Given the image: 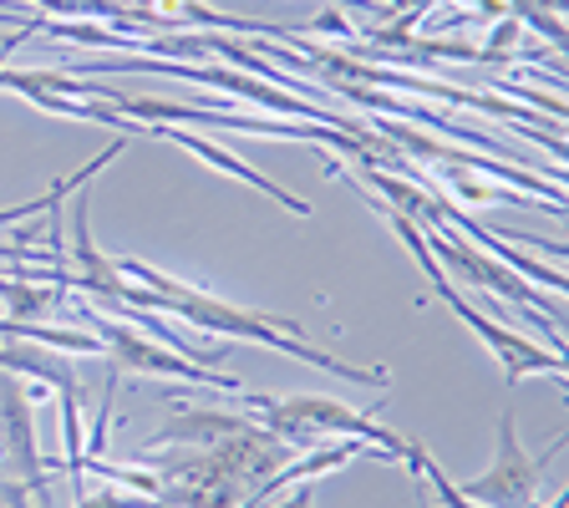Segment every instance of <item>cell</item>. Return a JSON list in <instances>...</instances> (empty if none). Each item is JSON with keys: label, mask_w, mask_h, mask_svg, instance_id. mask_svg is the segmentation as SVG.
Segmentation results:
<instances>
[{"label": "cell", "mask_w": 569, "mask_h": 508, "mask_svg": "<svg viewBox=\"0 0 569 508\" xmlns=\"http://www.w3.org/2000/svg\"><path fill=\"white\" fill-rule=\"evenodd\" d=\"M310 498H316V484H290V494L270 508H310Z\"/></svg>", "instance_id": "17"}, {"label": "cell", "mask_w": 569, "mask_h": 508, "mask_svg": "<svg viewBox=\"0 0 569 508\" xmlns=\"http://www.w3.org/2000/svg\"><path fill=\"white\" fill-rule=\"evenodd\" d=\"M442 183L452 189V203H503V209H529L533 203V193L498 189V183H478V178H462L458 168H442Z\"/></svg>", "instance_id": "13"}, {"label": "cell", "mask_w": 569, "mask_h": 508, "mask_svg": "<svg viewBox=\"0 0 569 508\" xmlns=\"http://www.w3.org/2000/svg\"><path fill=\"white\" fill-rule=\"evenodd\" d=\"M559 448H565V438H555L545 452H529L519 442V427H513V407H503L498 412L493 462L473 484H462V494L483 508H539V484H545V468Z\"/></svg>", "instance_id": "5"}, {"label": "cell", "mask_w": 569, "mask_h": 508, "mask_svg": "<svg viewBox=\"0 0 569 508\" xmlns=\"http://www.w3.org/2000/svg\"><path fill=\"white\" fill-rule=\"evenodd\" d=\"M0 306L11 320H47L61 306V285H41L26 275V265L16 275H0Z\"/></svg>", "instance_id": "10"}, {"label": "cell", "mask_w": 569, "mask_h": 508, "mask_svg": "<svg viewBox=\"0 0 569 508\" xmlns=\"http://www.w3.org/2000/svg\"><path fill=\"white\" fill-rule=\"evenodd\" d=\"M438 296H442V306H448L452 316H458L462 326H468V331H473L478 341L498 356V367H503V387H509V391L519 387V377H555L559 387H565V351L529 341V336L509 331V326H493V320H488L468 296H458L452 285H442Z\"/></svg>", "instance_id": "6"}, {"label": "cell", "mask_w": 569, "mask_h": 508, "mask_svg": "<svg viewBox=\"0 0 569 508\" xmlns=\"http://www.w3.org/2000/svg\"><path fill=\"white\" fill-rule=\"evenodd\" d=\"M21 11L51 16V21H107V26H128V0H26Z\"/></svg>", "instance_id": "11"}, {"label": "cell", "mask_w": 569, "mask_h": 508, "mask_svg": "<svg viewBox=\"0 0 569 508\" xmlns=\"http://www.w3.org/2000/svg\"><path fill=\"white\" fill-rule=\"evenodd\" d=\"M503 16L533 26L549 47H565V0H503Z\"/></svg>", "instance_id": "12"}, {"label": "cell", "mask_w": 569, "mask_h": 508, "mask_svg": "<svg viewBox=\"0 0 569 508\" xmlns=\"http://www.w3.org/2000/svg\"><path fill=\"white\" fill-rule=\"evenodd\" d=\"M51 387H26L21 377H11V371H0V478L6 484H16L21 494H36V508L47 504V484H51V468H57V458H47L41 452V442H36V402L47 397Z\"/></svg>", "instance_id": "4"}, {"label": "cell", "mask_w": 569, "mask_h": 508, "mask_svg": "<svg viewBox=\"0 0 569 508\" xmlns=\"http://www.w3.org/2000/svg\"><path fill=\"white\" fill-rule=\"evenodd\" d=\"M249 427V417H234V412H219V407H193V402H173V417L158 427L153 438L142 442L138 452H153V448H213L224 442L229 432Z\"/></svg>", "instance_id": "8"}, {"label": "cell", "mask_w": 569, "mask_h": 508, "mask_svg": "<svg viewBox=\"0 0 569 508\" xmlns=\"http://www.w3.org/2000/svg\"><path fill=\"white\" fill-rule=\"evenodd\" d=\"M239 402L249 407V412L260 417V427H270L280 442H290L296 452L316 448V442L326 438H356L367 442V448L387 452L391 462H402V452L412 448V442L402 438V432H391V427L377 422V412H356V407L346 402H331V397H310V391H300V397H264V391H234Z\"/></svg>", "instance_id": "2"}, {"label": "cell", "mask_w": 569, "mask_h": 508, "mask_svg": "<svg viewBox=\"0 0 569 508\" xmlns=\"http://www.w3.org/2000/svg\"><path fill=\"white\" fill-rule=\"evenodd\" d=\"M71 508H148L142 494H128V488H71Z\"/></svg>", "instance_id": "15"}, {"label": "cell", "mask_w": 569, "mask_h": 508, "mask_svg": "<svg viewBox=\"0 0 569 508\" xmlns=\"http://www.w3.org/2000/svg\"><path fill=\"white\" fill-rule=\"evenodd\" d=\"M71 316L82 320V331H92L97 341H102V356H112V367H118V371H132V377L199 381V387H219V391H229V397L239 391L234 377H219V371L199 367V361H189V356H178V351H168V346L148 341L138 326H128V320H118V316H102V310H92L82 296H77Z\"/></svg>", "instance_id": "3"}, {"label": "cell", "mask_w": 569, "mask_h": 508, "mask_svg": "<svg viewBox=\"0 0 569 508\" xmlns=\"http://www.w3.org/2000/svg\"><path fill=\"white\" fill-rule=\"evenodd\" d=\"M549 508H569V498H549Z\"/></svg>", "instance_id": "18"}, {"label": "cell", "mask_w": 569, "mask_h": 508, "mask_svg": "<svg viewBox=\"0 0 569 508\" xmlns=\"http://www.w3.org/2000/svg\"><path fill=\"white\" fill-rule=\"evenodd\" d=\"M310 31H320V36H341V41H361V31H356V26L346 21L341 11H320L316 21H310Z\"/></svg>", "instance_id": "16"}, {"label": "cell", "mask_w": 569, "mask_h": 508, "mask_svg": "<svg viewBox=\"0 0 569 508\" xmlns=\"http://www.w3.org/2000/svg\"><path fill=\"white\" fill-rule=\"evenodd\" d=\"M118 270L128 275L132 285H142V310H168L178 316L183 326H199L209 336H234V341H254V346H270V351H284L306 361V367H320L326 377H341L351 387H391L387 367H346L341 356L320 351L300 336V320H270L260 310H244V306H229V300L209 296L199 285H183L173 275H158L153 265H138V260H118Z\"/></svg>", "instance_id": "1"}, {"label": "cell", "mask_w": 569, "mask_h": 508, "mask_svg": "<svg viewBox=\"0 0 569 508\" xmlns=\"http://www.w3.org/2000/svg\"><path fill=\"white\" fill-rule=\"evenodd\" d=\"M0 341H36V346H51V351H67V356H102V341L92 331H67V326H47V320H11L0 316Z\"/></svg>", "instance_id": "9"}, {"label": "cell", "mask_w": 569, "mask_h": 508, "mask_svg": "<svg viewBox=\"0 0 569 508\" xmlns=\"http://www.w3.org/2000/svg\"><path fill=\"white\" fill-rule=\"evenodd\" d=\"M412 484H417V474H412ZM417 498H422V488H417ZM422 508H432V498H422Z\"/></svg>", "instance_id": "19"}, {"label": "cell", "mask_w": 569, "mask_h": 508, "mask_svg": "<svg viewBox=\"0 0 569 508\" xmlns=\"http://www.w3.org/2000/svg\"><path fill=\"white\" fill-rule=\"evenodd\" d=\"M407 468H412V474L417 478H422V484L427 488H432V498H438V504L442 508H483V504H473V498H468V494H462V488L458 484H452V478L448 474H442V468H438V462H432V458H427V448H422V442H412V448H407Z\"/></svg>", "instance_id": "14"}, {"label": "cell", "mask_w": 569, "mask_h": 508, "mask_svg": "<svg viewBox=\"0 0 569 508\" xmlns=\"http://www.w3.org/2000/svg\"><path fill=\"white\" fill-rule=\"evenodd\" d=\"M153 138H168V142H178L183 153H193L199 163H209V168H219V173H229V178H239V183H249V189H260L264 199H274V203H284L290 213H300V219H310V203L306 199H296L290 189H280L274 178H264L254 163H244L239 153H229V148H219V142H209V138H199V132H183V128H148Z\"/></svg>", "instance_id": "7"}]
</instances>
